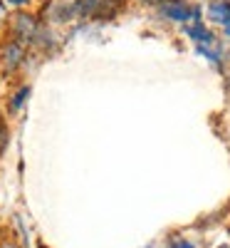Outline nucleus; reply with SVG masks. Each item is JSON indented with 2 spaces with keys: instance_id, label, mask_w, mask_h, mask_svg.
Listing matches in <instances>:
<instances>
[{
  "instance_id": "1",
  "label": "nucleus",
  "mask_w": 230,
  "mask_h": 248,
  "mask_svg": "<svg viewBox=\"0 0 230 248\" xmlns=\"http://www.w3.org/2000/svg\"><path fill=\"white\" fill-rule=\"evenodd\" d=\"M161 15L169 17V20H178V23H183V20L193 17V8H188L186 3H181V0H166V3L161 5Z\"/></svg>"
},
{
  "instance_id": "2",
  "label": "nucleus",
  "mask_w": 230,
  "mask_h": 248,
  "mask_svg": "<svg viewBox=\"0 0 230 248\" xmlns=\"http://www.w3.org/2000/svg\"><path fill=\"white\" fill-rule=\"evenodd\" d=\"M208 17L216 20V23H220V25H228L230 23V3H225V0H216V3H211V8H208Z\"/></svg>"
},
{
  "instance_id": "3",
  "label": "nucleus",
  "mask_w": 230,
  "mask_h": 248,
  "mask_svg": "<svg viewBox=\"0 0 230 248\" xmlns=\"http://www.w3.org/2000/svg\"><path fill=\"white\" fill-rule=\"evenodd\" d=\"M188 35H191L198 45H208V43H213V35H211V30L203 28V23L191 25V28H188Z\"/></svg>"
},
{
  "instance_id": "4",
  "label": "nucleus",
  "mask_w": 230,
  "mask_h": 248,
  "mask_svg": "<svg viewBox=\"0 0 230 248\" xmlns=\"http://www.w3.org/2000/svg\"><path fill=\"white\" fill-rule=\"evenodd\" d=\"M20 57H23V50H20L17 45H8L5 47V52H3V62L13 70V67H17L20 65Z\"/></svg>"
},
{
  "instance_id": "5",
  "label": "nucleus",
  "mask_w": 230,
  "mask_h": 248,
  "mask_svg": "<svg viewBox=\"0 0 230 248\" xmlns=\"http://www.w3.org/2000/svg\"><path fill=\"white\" fill-rule=\"evenodd\" d=\"M28 94H30V87H28V85H25V87H20V90L15 92L13 102H10V109H13V112H17L20 107L25 105V99H28Z\"/></svg>"
},
{
  "instance_id": "6",
  "label": "nucleus",
  "mask_w": 230,
  "mask_h": 248,
  "mask_svg": "<svg viewBox=\"0 0 230 248\" xmlns=\"http://www.w3.org/2000/svg\"><path fill=\"white\" fill-rule=\"evenodd\" d=\"M8 139H10V132H8V127L3 122H0V154L5 152V147H8Z\"/></svg>"
},
{
  "instance_id": "7",
  "label": "nucleus",
  "mask_w": 230,
  "mask_h": 248,
  "mask_svg": "<svg viewBox=\"0 0 230 248\" xmlns=\"http://www.w3.org/2000/svg\"><path fill=\"white\" fill-rule=\"evenodd\" d=\"M0 248H23V246H20L15 238H5L3 236V238H0Z\"/></svg>"
},
{
  "instance_id": "8",
  "label": "nucleus",
  "mask_w": 230,
  "mask_h": 248,
  "mask_svg": "<svg viewBox=\"0 0 230 248\" xmlns=\"http://www.w3.org/2000/svg\"><path fill=\"white\" fill-rule=\"evenodd\" d=\"M169 248H193V243H191V241H186V238H176Z\"/></svg>"
},
{
  "instance_id": "9",
  "label": "nucleus",
  "mask_w": 230,
  "mask_h": 248,
  "mask_svg": "<svg viewBox=\"0 0 230 248\" xmlns=\"http://www.w3.org/2000/svg\"><path fill=\"white\" fill-rule=\"evenodd\" d=\"M141 3H146V5H163L166 0H141Z\"/></svg>"
},
{
  "instance_id": "10",
  "label": "nucleus",
  "mask_w": 230,
  "mask_h": 248,
  "mask_svg": "<svg viewBox=\"0 0 230 248\" xmlns=\"http://www.w3.org/2000/svg\"><path fill=\"white\" fill-rule=\"evenodd\" d=\"M225 35H228V37H230V23H228V25H225Z\"/></svg>"
},
{
  "instance_id": "11",
  "label": "nucleus",
  "mask_w": 230,
  "mask_h": 248,
  "mask_svg": "<svg viewBox=\"0 0 230 248\" xmlns=\"http://www.w3.org/2000/svg\"><path fill=\"white\" fill-rule=\"evenodd\" d=\"M37 248H47V246H45L43 241H37Z\"/></svg>"
},
{
  "instance_id": "12",
  "label": "nucleus",
  "mask_w": 230,
  "mask_h": 248,
  "mask_svg": "<svg viewBox=\"0 0 230 248\" xmlns=\"http://www.w3.org/2000/svg\"><path fill=\"white\" fill-rule=\"evenodd\" d=\"M218 248H230V246H218Z\"/></svg>"
}]
</instances>
